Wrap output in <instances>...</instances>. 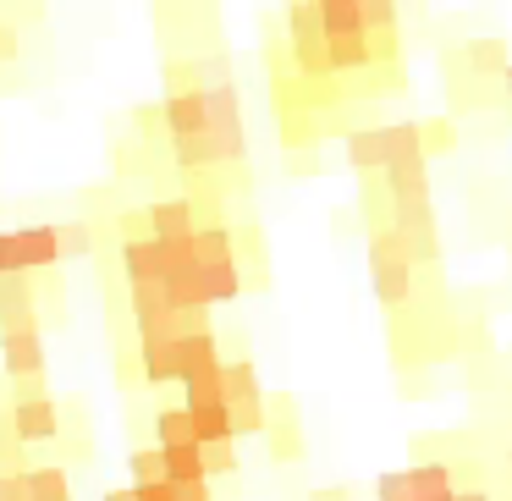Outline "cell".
Listing matches in <instances>:
<instances>
[{
	"mask_svg": "<svg viewBox=\"0 0 512 501\" xmlns=\"http://www.w3.org/2000/svg\"><path fill=\"white\" fill-rule=\"evenodd\" d=\"M56 248H61V237L50 232V226L6 232L0 237V270H6V276H23V270H34V265H56Z\"/></svg>",
	"mask_w": 512,
	"mask_h": 501,
	"instance_id": "6da1fadb",
	"label": "cell"
},
{
	"mask_svg": "<svg viewBox=\"0 0 512 501\" xmlns=\"http://www.w3.org/2000/svg\"><path fill=\"white\" fill-rule=\"evenodd\" d=\"M452 496V474L441 463L408 468V474H386L380 479V501H441Z\"/></svg>",
	"mask_w": 512,
	"mask_h": 501,
	"instance_id": "7a4b0ae2",
	"label": "cell"
},
{
	"mask_svg": "<svg viewBox=\"0 0 512 501\" xmlns=\"http://www.w3.org/2000/svg\"><path fill=\"white\" fill-rule=\"evenodd\" d=\"M127 276H133V287H166L171 281V254H166V243H160V237H133V243H127Z\"/></svg>",
	"mask_w": 512,
	"mask_h": 501,
	"instance_id": "3957f363",
	"label": "cell"
},
{
	"mask_svg": "<svg viewBox=\"0 0 512 501\" xmlns=\"http://www.w3.org/2000/svg\"><path fill=\"white\" fill-rule=\"evenodd\" d=\"M177 364H182V386L188 380H204V375H221V358H215V336L210 331H182L177 342Z\"/></svg>",
	"mask_w": 512,
	"mask_h": 501,
	"instance_id": "277c9868",
	"label": "cell"
},
{
	"mask_svg": "<svg viewBox=\"0 0 512 501\" xmlns=\"http://www.w3.org/2000/svg\"><path fill=\"white\" fill-rule=\"evenodd\" d=\"M226 408H232V419L243 430H259V391H254V369L248 364L226 369Z\"/></svg>",
	"mask_w": 512,
	"mask_h": 501,
	"instance_id": "5b68a950",
	"label": "cell"
},
{
	"mask_svg": "<svg viewBox=\"0 0 512 501\" xmlns=\"http://www.w3.org/2000/svg\"><path fill=\"white\" fill-rule=\"evenodd\" d=\"M314 17H320V28L331 39H364V28H369V12L353 6V0H320Z\"/></svg>",
	"mask_w": 512,
	"mask_h": 501,
	"instance_id": "8992f818",
	"label": "cell"
},
{
	"mask_svg": "<svg viewBox=\"0 0 512 501\" xmlns=\"http://www.w3.org/2000/svg\"><path fill=\"white\" fill-rule=\"evenodd\" d=\"M166 452V479L177 490H193L210 479V457H204V446H160Z\"/></svg>",
	"mask_w": 512,
	"mask_h": 501,
	"instance_id": "52a82bcc",
	"label": "cell"
},
{
	"mask_svg": "<svg viewBox=\"0 0 512 501\" xmlns=\"http://www.w3.org/2000/svg\"><path fill=\"white\" fill-rule=\"evenodd\" d=\"M0 347H6V369H12V375H39V364H45V353H39V336L28 331V325H6Z\"/></svg>",
	"mask_w": 512,
	"mask_h": 501,
	"instance_id": "ba28073f",
	"label": "cell"
},
{
	"mask_svg": "<svg viewBox=\"0 0 512 501\" xmlns=\"http://www.w3.org/2000/svg\"><path fill=\"white\" fill-rule=\"evenodd\" d=\"M17 435H23V441H50V435H56V408H50V397L17 402Z\"/></svg>",
	"mask_w": 512,
	"mask_h": 501,
	"instance_id": "9c48e42d",
	"label": "cell"
},
{
	"mask_svg": "<svg viewBox=\"0 0 512 501\" xmlns=\"http://www.w3.org/2000/svg\"><path fill=\"white\" fill-rule=\"evenodd\" d=\"M160 446H204V435H199V419H193L188 408H171V413H160Z\"/></svg>",
	"mask_w": 512,
	"mask_h": 501,
	"instance_id": "30bf717a",
	"label": "cell"
},
{
	"mask_svg": "<svg viewBox=\"0 0 512 501\" xmlns=\"http://www.w3.org/2000/svg\"><path fill=\"white\" fill-rule=\"evenodd\" d=\"M347 160H353V166H391V127H380V133H353Z\"/></svg>",
	"mask_w": 512,
	"mask_h": 501,
	"instance_id": "8fae6325",
	"label": "cell"
},
{
	"mask_svg": "<svg viewBox=\"0 0 512 501\" xmlns=\"http://www.w3.org/2000/svg\"><path fill=\"white\" fill-rule=\"evenodd\" d=\"M149 221H155V237H160V243H182V237H199V232H193V210H188V204H160V210L149 215Z\"/></svg>",
	"mask_w": 512,
	"mask_h": 501,
	"instance_id": "7c38bea8",
	"label": "cell"
},
{
	"mask_svg": "<svg viewBox=\"0 0 512 501\" xmlns=\"http://www.w3.org/2000/svg\"><path fill=\"white\" fill-rule=\"evenodd\" d=\"M144 375L149 380H182L177 342H144Z\"/></svg>",
	"mask_w": 512,
	"mask_h": 501,
	"instance_id": "4fadbf2b",
	"label": "cell"
},
{
	"mask_svg": "<svg viewBox=\"0 0 512 501\" xmlns=\"http://www.w3.org/2000/svg\"><path fill=\"white\" fill-rule=\"evenodd\" d=\"M133 479L138 485H171L166 479V452H160V446L155 452H133Z\"/></svg>",
	"mask_w": 512,
	"mask_h": 501,
	"instance_id": "5bb4252c",
	"label": "cell"
},
{
	"mask_svg": "<svg viewBox=\"0 0 512 501\" xmlns=\"http://www.w3.org/2000/svg\"><path fill=\"white\" fill-rule=\"evenodd\" d=\"M28 490H34V501H67V474L39 468V474H28Z\"/></svg>",
	"mask_w": 512,
	"mask_h": 501,
	"instance_id": "9a60e30c",
	"label": "cell"
},
{
	"mask_svg": "<svg viewBox=\"0 0 512 501\" xmlns=\"http://www.w3.org/2000/svg\"><path fill=\"white\" fill-rule=\"evenodd\" d=\"M0 501H34L28 474H0Z\"/></svg>",
	"mask_w": 512,
	"mask_h": 501,
	"instance_id": "2e32d148",
	"label": "cell"
},
{
	"mask_svg": "<svg viewBox=\"0 0 512 501\" xmlns=\"http://www.w3.org/2000/svg\"><path fill=\"white\" fill-rule=\"evenodd\" d=\"M501 56H507V50H501V45H490V39H485V45L474 50V61H479V67H485V72H490V67H501Z\"/></svg>",
	"mask_w": 512,
	"mask_h": 501,
	"instance_id": "e0dca14e",
	"label": "cell"
},
{
	"mask_svg": "<svg viewBox=\"0 0 512 501\" xmlns=\"http://www.w3.org/2000/svg\"><path fill=\"white\" fill-rule=\"evenodd\" d=\"M61 248H72V254H83V248H89V232H83V226H67V232H61Z\"/></svg>",
	"mask_w": 512,
	"mask_h": 501,
	"instance_id": "ac0fdd59",
	"label": "cell"
},
{
	"mask_svg": "<svg viewBox=\"0 0 512 501\" xmlns=\"http://www.w3.org/2000/svg\"><path fill=\"white\" fill-rule=\"evenodd\" d=\"M204 457H210V468H232V452H226V446H204Z\"/></svg>",
	"mask_w": 512,
	"mask_h": 501,
	"instance_id": "d6986e66",
	"label": "cell"
},
{
	"mask_svg": "<svg viewBox=\"0 0 512 501\" xmlns=\"http://www.w3.org/2000/svg\"><path fill=\"white\" fill-rule=\"evenodd\" d=\"M457 501H485V496H457Z\"/></svg>",
	"mask_w": 512,
	"mask_h": 501,
	"instance_id": "ffe728a7",
	"label": "cell"
}]
</instances>
